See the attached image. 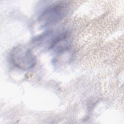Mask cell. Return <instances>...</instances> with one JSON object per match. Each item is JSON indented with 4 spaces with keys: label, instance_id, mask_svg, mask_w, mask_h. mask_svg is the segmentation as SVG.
<instances>
[{
    "label": "cell",
    "instance_id": "6da1fadb",
    "mask_svg": "<svg viewBox=\"0 0 124 124\" xmlns=\"http://www.w3.org/2000/svg\"><path fill=\"white\" fill-rule=\"evenodd\" d=\"M68 3L58 1L46 7L39 15L37 21L43 28L55 25L61 21L67 15Z\"/></svg>",
    "mask_w": 124,
    "mask_h": 124
},
{
    "label": "cell",
    "instance_id": "7a4b0ae2",
    "mask_svg": "<svg viewBox=\"0 0 124 124\" xmlns=\"http://www.w3.org/2000/svg\"><path fill=\"white\" fill-rule=\"evenodd\" d=\"M10 57L12 64L22 70L32 69L36 63V58L31 49L22 45L14 47L11 51Z\"/></svg>",
    "mask_w": 124,
    "mask_h": 124
}]
</instances>
